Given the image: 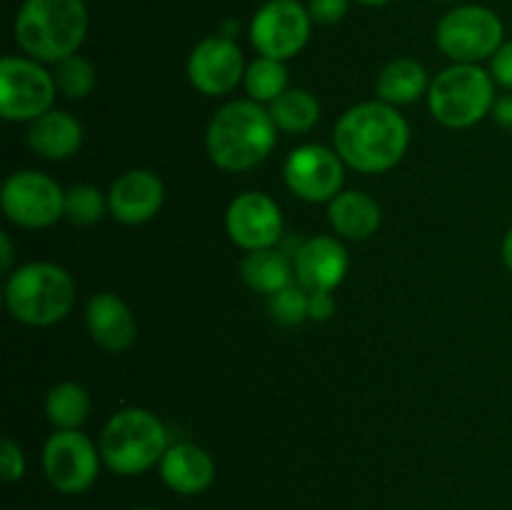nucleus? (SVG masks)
Here are the masks:
<instances>
[{
  "instance_id": "9",
  "label": "nucleus",
  "mask_w": 512,
  "mask_h": 510,
  "mask_svg": "<svg viewBox=\"0 0 512 510\" xmlns=\"http://www.w3.org/2000/svg\"><path fill=\"white\" fill-rule=\"evenodd\" d=\"M5 218L25 230H43L65 218V190L40 170H18L8 175L0 190Z\"/></svg>"
},
{
  "instance_id": "23",
  "label": "nucleus",
  "mask_w": 512,
  "mask_h": 510,
  "mask_svg": "<svg viewBox=\"0 0 512 510\" xmlns=\"http://www.w3.org/2000/svg\"><path fill=\"white\" fill-rule=\"evenodd\" d=\"M90 408L88 390L73 380L55 383L45 395V415L55 430H80L90 418Z\"/></svg>"
},
{
  "instance_id": "16",
  "label": "nucleus",
  "mask_w": 512,
  "mask_h": 510,
  "mask_svg": "<svg viewBox=\"0 0 512 510\" xmlns=\"http://www.w3.org/2000/svg\"><path fill=\"white\" fill-rule=\"evenodd\" d=\"M165 183L153 170L133 168L118 175L108 190V213L123 225H143L160 213Z\"/></svg>"
},
{
  "instance_id": "28",
  "label": "nucleus",
  "mask_w": 512,
  "mask_h": 510,
  "mask_svg": "<svg viewBox=\"0 0 512 510\" xmlns=\"http://www.w3.org/2000/svg\"><path fill=\"white\" fill-rule=\"evenodd\" d=\"M268 310L270 315H273L275 323L293 328V325L310 320V293L300 283L288 285V288L270 295Z\"/></svg>"
},
{
  "instance_id": "19",
  "label": "nucleus",
  "mask_w": 512,
  "mask_h": 510,
  "mask_svg": "<svg viewBox=\"0 0 512 510\" xmlns=\"http://www.w3.org/2000/svg\"><path fill=\"white\" fill-rule=\"evenodd\" d=\"M85 130L75 115L65 110H48L28 123V148L45 160H68L83 148Z\"/></svg>"
},
{
  "instance_id": "4",
  "label": "nucleus",
  "mask_w": 512,
  "mask_h": 510,
  "mask_svg": "<svg viewBox=\"0 0 512 510\" xmlns=\"http://www.w3.org/2000/svg\"><path fill=\"white\" fill-rule=\"evenodd\" d=\"M75 280L65 268L45 260L18 265L5 280V308L18 323L50 328L70 315Z\"/></svg>"
},
{
  "instance_id": "3",
  "label": "nucleus",
  "mask_w": 512,
  "mask_h": 510,
  "mask_svg": "<svg viewBox=\"0 0 512 510\" xmlns=\"http://www.w3.org/2000/svg\"><path fill=\"white\" fill-rule=\"evenodd\" d=\"M88 25L85 0H25L15 15L13 35L28 58L60 63L78 53Z\"/></svg>"
},
{
  "instance_id": "6",
  "label": "nucleus",
  "mask_w": 512,
  "mask_h": 510,
  "mask_svg": "<svg viewBox=\"0 0 512 510\" xmlns=\"http://www.w3.org/2000/svg\"><path fill=\"white\" fill-rule=\"evenodd\" d=\"M495 98L493 75L475 63H453L440 70L428 88L430 115L453 130L473 128L488 118Z\"/></svg>"
},
{
  "instance_id": "20",
  "label": "nucleus",
  "mask_w": 512,
  "mask_h": 510,
  "mask_svg": "<svg viewBox=\"0 0 512 510\" xmlns=\"http://www.w3.org/2000/svg\"><path fill=\"white\" fill-rule=\"evenodd\" d=\"M328 220L345 240H368L383 223V208L363 190H343L328 203Z\"/></svg>"
},
{
  "instance_id": "25",
  "label": "nucleus",
  "mask_w": 512,
  "mask_h": 510,
  "mask_svg": "<svg viewBox=\"0 0 512 510\" xmlns=\"http://www.w3.org/2000/svg\"><path fill=\"white\" fill-rule=\"evenodd\" d=\"M243 88L250 100L260 105H270L288 90V68L283 60L258 55L245 70Z\"/></svg>"
},
{
  "instance_id": "1",
  "label": "nucleus",
  "mask_w": 512,
  "mask_h": 510,
  "mask_svg": "<svg viewBox=\"0 0 512 510\" xmlns=\"http://www.w3.org/2000/svg\"><path fill=\"white\" fill-rule=\"evenodd\" d=\"M333 148L358 173H388L408 153L410 125L395 105L368 100L340 115L333 130Z\"/></svg>"
},
{
  "instance_id": "33",
  "label": "nucleus",
  "mask_w": 512,
  "mask_h": 510,
  "mask_svg": "<svg viewBox=\"0 0 512 510\" xmlns=\"http://www.w3.org/2000/svg\"><path fill=\"white\" fill-rule=\"evenodd\" d=\"M493 120L500 125V128L505 130H512V90L510 93L500 95V98H495V105H493Z\"/></svg>"
},
{
  "instance_id": "21",
  "label": "nucleus",
  "mask_w": 512,
  "mask_h": 510,
  "mask_svg": "<svg viewBox=\"0 0 512 510\" xmlns=\"http://www.w3.org/2000/svg\"><path fill=\"white\" fill-rule=\"evenodd\" d=\"M240 278L253 293L275 295L278 290L288 288L295 280V265L283 250L263 248L250 250L240 260Z\"/></svg>"
},
{
  "instance_id": "26",
  "label": "nucleus",
  "mask_w": 512,
  "mask_h": 510,
  "mask_svg": "<svg viewBox=\"0 0 512 510\" xmlns=\"http://www.w3.org/2000/svg\"><path fill=\"white\" fill-rule=\"evenodd\" d=\"M53 78L58 85V93L68 100H85L95 88L93 63L78 53L55 63Z\"/></svg>"
},
{
  "instance_id": "10",
  "label": "nucleus",
  "mask_w": 512,
  "mask_h": 510,
  "mask_svg": "<svg viewBox=\"0 0 512 510\" xmlns=\"http://www.w3.org/2000/svg\"><path fill=\"white\" fill-rule=\"evenodd\" d=\"M283 180L290 193L305 203H330L343 193L345 163L335 148L305 143L290 150L285 158Z\"/></svg>"
},
{
  "instance_id": "30",
  "label": "nucleus",
  "mask_w": 512,
  "mask_h": 510,
  "mask_svg": "<svg viewBox=\"0 0 512 510\" xmlns=\"http://www.w3.org/2000/svg\"><path fill=\"white\" fill-rule=\"evenodd\" d=\"M350 0H310L308 10L313 23L335 25L348 15Z\"/></svg>"
},
{
  "instance_id": "35",
  "label": "nucleus",
  "mask_w": 512,
  "mask_h": 510,
  "mask_svg": "<svg viewBox=\"0 0 512 510\" xmlns=\"http://www.w3.org/2000/svg\"><path fill=\"white\" fill-rule=\"evenodd\" d=\"M503 263H505V268L512 273V228L505 233V238H503Z\"/></svg>"
},
{
  "instance_id": "12",
  "label": "nucleus",
  "mask_w": 512,
  "mask_h": 510,
  "mask_svg": "<svg viewBox=\"0 0 512 510\" xmlns=\"http://www.w3.org/2000/svg\"><path fill=\"white\" fill-rule=\"evenodd\" d=\"M100 448L80 430H55L43 445L48 483L65 495L85 493L98 478Z\"/></svg>"
},
{
  "instance_id": "36",
  "label": "nucleus",
  "mask_w": 512,
  "mask_h": 510,
  "mask_svg": "<svg viewBox=\"0 0 512 510\" xmlns=\"http://www.w3.org/2000/svg\"><path fill=\"white\" fill-rule=\"evenodd\" d=\"M358 3H363V5H385V3H390V0H358Z\"/></svg>"
},
{
  "instance_id": "17",
  "label": "nucleus",
  "mask_w": 512,
  "mask_h": 510,
  "mask_svg": "<svg viewBox=\"0 0 512 510\" xmlns=\"http://www.w3.org/2000/svg\"><path fill=\"white\" fill-rule=\"evenodd\" d=\"M85 325L95 345L108 353H123L138 338V323L120 295L103 290L95 293L85 305Z\"/></svg>"
},
{
  "instance_id": "14",
  "label": "nucleus",
  "mask_w": 512,
  "mask_h": 510,
  "mask_svg": "<svg viewBox=\"0 0 512 510\" xmlns=\"http://www.w3.org/2000/svg\"><path fill=\"white\" fill-rule=\"evenodd\" d=\"M225 230L245 253L275 248L283 238V210L268 193L248 190L230 200L225 210Z\"/></svg>"
},
{
  "instance_id": "18",
  "label": "nucleus",
  "mask_w": 512,
  "mask_h": 510,
  "mask_svg": "<svg viewBox=\"0 0 512 510\" xmlns=\"http://www.w3.org/2000/svg\"><path fill=\"white\" fill-rule=\"evenodd\" d=\"M160 478L180 495H198L215 480V460L195 443L170 445L160 460Z\"/></svg>"
},
{
  "instance_id": "13",
  "label": "nucleus",
  "mask_w": 512,
  "mask_h": 510,
  "mask_svg": "<svg viewBox=\"0 0 512 510\" xmlns=\"http://www.w3.org/2000/svg\"><path fill=\"white\" fill-rule=\"evenodd\" d=\"M245 55L228 35H210L200 40L188 58V80L198 93L220 98L245 80Z\"/></svg>"
},
{
  "instance_id": "32",
  "label": "nucleus",
  "mask_w": 512,
  "mask_h": 510,
  "mask_svg": "<svg viewBox=\"0 0 512 510\" xmlns=\"http://www.w3.org/2000/svg\"><path fill=\"white\" fill-rule=\"evenodd\" d=\"M335 308H338V303H335L333 293H310V320L325 323V320L333 318Z\"/></svg>"
},
{
  "instance_id": "2",
  "label": "nucleus",
  "mask_w": 512,
  "mask_h": 510,
  "mask_svg": "<svg viewBox=\"0 0 512 510\" xmlns=\"http://www.w3.org/2000/svg\"><path fill=\"white\" fill-rule=\"evenodd\" d=\"M278 125L265 105L255 100H230L220 105L205 130V150L225 173L258 168L273 153Z\"/></svg>"
},
{
  "instance_id": "22",
  "label": "nucleus",
  "mask_w": 512,
  "mask_h": 510,
  "mask_svg": "<svg viewBox=\"0 0 512 510\" xmlns=\"http://www.w3.org/2000/svg\"><path fill=\"white\" fill-rule=\"evenodd\" d=\"M430 80L425 73L423 65L413 58H395L380 70L378 83V100L388 105H410L415 100H420L423 95H428Z\"/></svg>"
},
{
  "instance_id": "8",
  "label": "nucleus",
  "mask_w": 512,
  "mask_h": 510,
  "mask_svg": "<svg viewBox=\"0 0 512 510\" xmlns=\"http://www.w3.org/2000/svg\"><path fill=\"white\" fill-rule=\"evenodd\" d=\"M438 48L453 63H475L493 58L505 43V28L498 13L485 5H460L453 8L435 30Z\"/></svg>"
},
{
  "instance_id": "27",
  "label": "nucleus",
  "mask_w": 512,
  "mask_h": 510,
  "mask_svg": "<svg viewBox=\"0 0 512 510\" xmlns=\"http://www.w3.org/2000/svg\"><path fill=\"white\" fill-rule=\"evenodd\" d=\"M108 210V195L95 185L80 183L65 190V220L73 225H95Z\"/></svg>"
},
{
  "instance_id": "24",
  "label": "nucleus",
  "mask_w": 512,
  "mask_h": 510,
  "mask_svg": "<svg viewBox=\"0 0 512 510\" xmlns=\"http://www.w3.org/2000/svg\"><path fill=\"white\" fill-rule=\"evenodd\" d=\"M268 110L278 130L288 135L310 133L320 120L318 98L303 88H288L275 103H270Z\"/></svg>"
},
{
  "instance_id": "15",
  "label": "nucleus",
  "mask_w": 512,
  "mask_h": 510,
  "mask_svg": "<svg viewBox=\"0 0 512 510\" xmlns=\"http://www.w3.org/2000/svg\"><path fill=\"white\" fill-rule=\"evenodd\" d=\"M295 283L308 293H333L345 280L350 258L345 245L333 235H313L303 240L293 255Z\"/></svg>"
},
{
  "instance_id": "31",
  "label": "nucleus",
  "mask_w": 512,
  "mask_h": 510,
  "mask_svg": "<svg viewBox=\"0 0 512 510\" xmlns=\"http://www.w3.org/2000/svg\"><path fill=\"white\" fill-rule=\"evenodd\" d=\"M490 75H493L495 85L512 90V40H505L498 53L490 58Z\"/></svg>"
},
{
  "instance_id": "34",
  "label": "nucleus",
  "mask_w": 512,
  "mask_h": 510,
  "mask_svg": "<svg viewBox=\"0 0 512 510\" xmlns=\"http://www.w3.org/2000/svg\"><path fill=\"white\" fill-rule=\"evenodd\" d=\"M13 263H15V248H13V240H10V233H0V268L3 273H13Z\"/></svg>"
},
{
  "instance_id": "37",
  "label": "nucleus",
  "mask_w": 512,
  "mask_h": 510,
  "mask_svg": "<svg viewBox=\"0 0 512 510\" xmlns=\"http://www.w3.org/2000/svg\"><path fill=\"white\" fill-rule=\"evenodd\" d=\"M138 510H155V508H138Z\"/></svg>"
},
{
  "instance_id": "11",
  "label": "nucleus",
  "mask_w": 512,
  "mask_h": 510,
  "mask_svg": "<svg viewBox=\"0 0 512 510\" xmlns=\"http://www.w3.org/2000/svg\"><path fill=\"white\" fill-rule=\"evenodd\" d=\"M313 18L298 0H268L250 20V43L265 58L290 60L308 45Z\"/></svg>"
},
{
  "instance_id": "5",
  "label": "nucleus",
  "mask_w": 512,
  "mask_h": 510,
  "mask_svg": "<svg viewBox=\"0 0 512 510\" xmlns=\"http://www.w3.org/2000/svg\"><path fill=\"white\" fill-rule=\"evenodd\" d=\"M100 458L115 475L145 473L168 453V428L148 408H123L110 415L100 433Z\"/></svg>"
},
{
  "instance_id": "29",
  "label": "nucleus",
  "mask_w": 512,
  "mask_h": 510,
  "mask_svg": "<svg viewBox=\"0 0 512 510\" xmlns=\"http://www.w3.org/2000/svg\"><path fill=\"white\" fill-rule=\"evenodd\" d=\"M0 473H3L5 483H15L25 475L23 448L10 435H5L3 443H0Z\"/></svg>"
},
{
  "instance_id": "7",
  "label": "nucleus",
  "mask_w": 512,
  "mask_h": 510,
  "mask_svg": "<svg viewBox=\"0 0 512 510\" xmlns=\"http://www.w3.org/2000/svg\"><path fill=\"white\" fill-rule=\"evenodd\" d=\"M58 85L40 60L5 55L0 60V118L8 123H33L53 110Z\"/></svg>"
}]
</instances>
